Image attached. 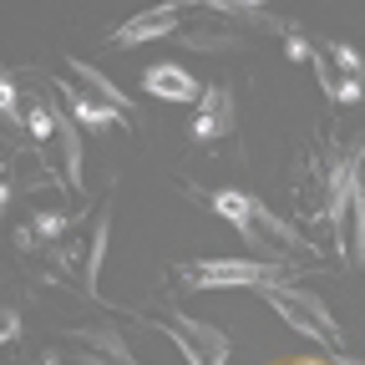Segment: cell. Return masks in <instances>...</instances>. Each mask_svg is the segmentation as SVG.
Here are the masks:
<instances>
[{
	"mask_svg": "<svg viewBox=\"0 0 365 365\" xmlns=\"http://www.w3.org/2000/svg\"><path fill=\"white\" fill-rule=\"evenodd\" d=\"M168 335L173 345L188 355V365H228V335L208 319H193V314H173L168 319Z\"/></svg>",
	"mask_w": 365,
	"mask_h": 365,
	"instance_id": "5b68a950",
	"label": "cell"
},
{
	"mask_svg": "<svg viewBox=\"0 0 365 365\" xmlns=\"http://www.w3.org/2000/svg\"><path fill=\"white\" fill-rule=\"evenodd\" d=\"M228 127H234V97L223 86H208L198 102V117H193V137H223Z\"/></svg>",
	"mask_w": 365,
	"mask_h": 365,
	"instance_id": "52a82bcc",
	"label": "cell"
},
{
	"mask_svg": "<svg viewBox=\"0 0 365 365\" xmlns=\"http://www.w3.org/2000/svg\"><path fill=\"white\" fill-rule=\"evenodd\" d=\"M345 178H350V188H355V193H360V198H365V148H360V153H355V163H350V168H345Z\"/></svg>",
	"mask_w": 365,
	"mask_h": 365,
	"instance_id": "5bb4252c",
	"label": "cell"
},
{
	"mask_svg": "<svg viewBox=\"0 0 365 365\" xmlns=\"http://www.w3.org/2000/svg\"><path fill=\"white\" fill-rule=\"evenodd\" d=\"M259 294H264V304L279 314L289 330H299V335H309V340H319V345L340 350V325H335V314L325 309V299H314V294L299 289V284H269V289H259Z\"/></svg>",
	"mask_w": 365,
	"mask_h": 365,
	"instance_id": "7a4b0ae2",
	"label": "cell"
},
{
	"mask_svg": "<svg viewBox=\"0 0 365 365\" xmlns=\"http://www.w3.org/2000/svg\"><path fill=\"white\" fill-rule=\"evenodd\" d=\"M143 86L153 97H163V102H203V81L188 66H178V61H153L143 71Z\"/></svg>",
	"mask_w": 365,
	"mask_h": 365,
	"instance_id": "8992f818",
	"label": "cell"
},
{
	"mask_svg": "<svg viewBox=\"0 0 365 365\" xmlns=\"http://www.w3.org/2000/svg\"><path fill=\"white\" fill-rule=\"evenodd\" d=\"M61 223H66L61 213H36V223H31V228H36L41 239H56V234H61Z\"/></svg>",
	"mask_w": 365,
	"mask_h": 365,
	"instance_id": "4fadbf2b",
	"label": "cell"
},
{
	"mask_svg": "<svg viewBox=\"0 0 365 365\" xmlns=\"http://www.w3.org/2000/svg\"><path fill=\"white\" fill-rule=\"evenodd\" d=\"M182 279L193 289H269V284H284L279 264H264V259H198L182 269Z\"/></svg>",
	"mask_w": 365,
	"mask_h": 365,
	"instance_id": "3957f363",
	"label": "cell"
},
{
	"mask_svg": "<svg viewBox=\"0 0 365 365\" xmlns=\"http://www.w3.org/2000/svg\"><path fill=\"white\" fill-rule=\"evenodd\" d=\"M335 365H360V360H345V355H340V360H335Z\"/></svg>",
	"mask_w": 365,
	"mask_h": 365,
	"instance_id": "9a60e30c",
	"label": "cell"
},
{
	"mask_svg": "<svg viewBox=\"0 0 365 365\" xmlns=\"http://www.w3.org/2000/svg\"><path fill=\"white\" fill-rule=\"evenodd\" d=\"M213 208L228 218L244 234V244H254V249H264V254H274L284 264V254H304L309 244L294 234V228L279 218V213H269V203H259L254 193H239V188H223V193H213Z\"/></svg>",
	"mask_w": 365,
	"mask_h": 365,
	"instance_id": "6da1fadb",
	"label": "cell"
},
{
	"mask_svg": "<svg viewBox=\"0 0 365 365\" xmlns=\"http://www.w3.org/2000/svg\"><path fill=\"white\" fill-rule=\"evenodd\" d=\"M71 112H76V122H81V127H112V122H117V112H112V107H97V102H86L81 91L71 97Z\"/></svg>",
	"mask_w": 365,
	"mask_h": 365,
	"instance_id": "30bf717a",
	"label": "cell"
},
{
	"mask_svg": "<svg viewBox=\"0 0 365 365\" xmlns=\"http://www.w3.org/2000/svg\"><path fill=\"white\" fill-rule=\"evenodd\" d=\"M299 365H319V360H299Z\"/></svg>",
	"mask_w": 365,
	"mask_h": 365,
	"instance_id": "2e32d148",
	"label": "cell"
},
{
	"mask_svg": "<svg viewBox=\"0 0 365 365\" xmlns=\"http://www.w3.org/2000/svg\"><path fill=\"white\" fill-rule=\"evenodd\" d=\"M325 223L335 228V244L345 264H365V198L350 188V178H335V198L325 203Z\"/></svg>",
	"mask_w": 365,
	"mask_h": 365,
	"instance_id": "277c9868",
	"label": "cell"
},
{
	"mask_svg": "<svg viewBox=\"0 0 365 365\" xmlns=\"http://www.w3.org/2000/svg\"><path fill=\"white\" fill-rule=\"evenodd\" d=\"M330 51H335V61L345 66V76H365V61L350 51V46H330Z\"/></svg>",
	"mask_w": 365,
	"mask_h": 365,
	"instance_id": "7c38bea8",
	"label": "cell"
},
{
	"mask_svg": "<svg viewBox=\"0 0 365 365\" xmlns=\"http://www.w3.org/2000/svg\"><path fill=\"white\" fill-rule=\"evenodd\" d=\"M178 26V6H158V11H143L132 16L127 26H117V46H143V41H158Z\"/></svg>",
	"mask_w": 365,
	"mask_h": 365,
	"instance_id": "9c48e42d",
	"label": "cell"
},
{
	"mask_svg": "<svg viewBox=\"0 0 365 365\" xmlns=\"http://www.w3.org/2000/svg\"><path fill=\"white\" fill-rule=\"evenodd\" d=\"M71 71H76V81H81V97L86 102H97V107H112L117 117L122 112H132V97H127V91L122 86H112L97 66H86V61H71Z\"/></svg>",
	"mask_w": 365,
	"mask_h": 365,
	"instance_id": "ba28073f",
	"label": "cell"
},
{
	"mask_svg": "<svg viewBox=\"0 0 365 365\" xmlns=\"http://www.w3.org/2000/svg\"><path fill=\"white\" fill-rule=\"evenodd\" d=\"M319 86H325V97H335V102H360V76H325V81H319Z\"/></svg>",
	"mask_w": 365,
	"mask_h": 365,
	"instance_id": "8fae6325",
	"label": "cell"
}]
</instances>
